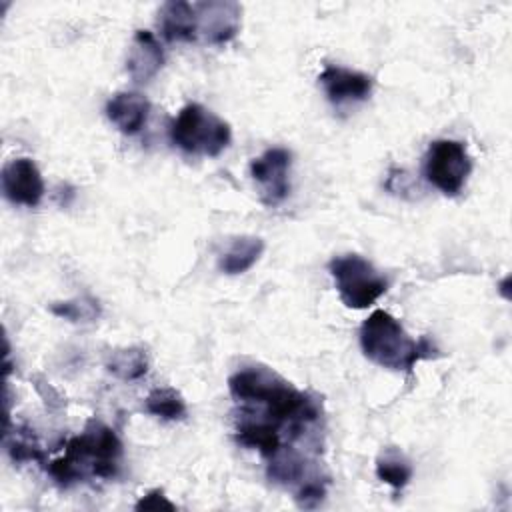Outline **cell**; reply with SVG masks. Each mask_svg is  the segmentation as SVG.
I'll return each instance as SVG.
<instances>
[{"label":"cell","instance_id":"1","mask_svg":"<svg viewBox=\"0 0 512 512\" xmlns=\"http://www.w3.org/2000/svg\"><path fill=\"white\" fill-rule=\"evenodd\" d=\"M228 390L232 398L242 404L240 412L274 424L280 434L286 432L290 442L304 438L322 418V402L318 396L294 388L278 372L262 364L236 370L228 378Z\"/></svg>","mask_w":512,"mask_h":512},{"label":"cell","instance_id":"2","mask_svg":"<svg viewBox=\"0 0 512 512\" xmlns=\"http://www.w3.org/2000/svg\"><path fill=\"white\" fill-rule=\"evenodd\" d=\"M122 442L116 432L100 420H90L86 428L66 442L64 454L48 464V474L70 486L88 476L112 478L118 474Z\"/></svg>","mask_w":512,"mask_h":512},{"label":"cell","instance_id":"3","mask_svg":"<svg viewBox=\"0 0 512 512\" xmlns=\"http://www.w3.org/2000/svg\"><path fill=\"white\" fill-rule=\"evenodd\" d=\"M360 346L368 360L388 370L412 372L416 362L434 358L436 346L426 338H410L386 310H374L360 326Z\"/></svg>","mask_w":512,"mask_h":512},{"label":"cell","instance_id":"4","mask_svg":"<svg viewBox=\"0 0 512 512\" xmlns=\"http://www.w3.org/2000/svg\"><path fill=\"white\" fill-rule=\"evenodd\" d=\"M230 138V124L198 102L186 104L170 124L172 144L186 154L218 156Z\"/></svg>","mask_w":512,"mask_h":512},{"label":"cell","instance_id":"5","mask_svg":"<svg viewBox=\"0 0 512 512\" xmlns=\"http://www.w3.org/2000/svg\"><path fill=\"white\" fill-rule=\"evenodd\" d=\"M328 270L342 304L348 308H368L388 290V280L360 254L334 256L328 262Z\"/></svg>","mask_w":512,"mask_h":512},{"label":"cell","instance_id":"6","mask_svg":"<svg viewBox=\"0 0 512 512\" xmlns=\"http://www.w3.org/2000/svg\"><path fill=\"white\" fill-rule=\"evenodd\" d=\"M470 170L472 160L464 142L452 138H438L430 142L424 158V176L442 194H460Z\"/></svg>","mask_w":512,"mask_h":512},{"label":"cell","instance_id":"7","mask_svg":"<svg viewBox=\"0 0 512 512\" xmlns=\"http://www.w3.org/2000/svg\"><path fill=\"white\" fill-rule=\"evenodd\" d=\"M292 154L286 148H268L264 154L250 162V176L258 186L260 200L266 206H278L290 192Z\"/></svg>","mask_w":512,"mask_h":512},{"label":"cell","instance_id":"8","mask_svg":"<svg viewBox=\"0 0 512 512\" xmlns=\"http://www.w3.org/2000/svg\"><path fill=\"white\" fill-rule=\"evenodd\" d=\"M198 18V40L206 44H226L240 30L242 6L230 0L194 2Z\"/></svg>","mask_w":512,"mask_h":512},{"label":"cell","instance_id":"9","mask_svg":"<svg viewBox=\"0 0 512 512\" xmlns=\"http://www.w3.org/2000/svg\"><path fill=\"white\" fill-rule=\"evenodd\" d=\"M0 182L6 200L12 204L32 208L38 206L44 196L42 174L30 158H14L6 162L0 174Z\"/></svg>","mask_w":512,"mask_h":512},{"label":"cell","instance_id":"10","mask_svg":"<svg viewBox=\"0 0 512 512\" xmlns=\"http://www.w3.org/2000/svg\"><path fill=\"white\" fill-rule=\"evenodd\" d=\"M318 82H320L326 98L334 106L362 102L370 96L372 86H374L372 76L352 70V68H344V66H326L320 72Z\"/></svg>","mask_w":512,"mask_h":512},{"label":"cell","instance_id":"11","mask_svg":"<svg viewBox=\"0 0 512 512\" xmlns=\"http://www.w3.org/2000/svg\"><path fill=\"white\" fill-rule=\"evenodd\" d=\"M164 66V50L150 30H136L128 58L126 72L138 84L152 80Z\"/></svg>","mask_w":512,"mask_h":512},{"label":"cell","instance_id":"12","mask_svg":"<svg viewBox=\"0 0 512 512\" xmlns=\"http://www.w3.org/2000/svg\"><path fill=\"white\" fill-rule=\"evenodd\" d=\"M158 28L166 42H198V18L194 2H164L158 10Z\"/></svg>","mask_w":512,"mask_h":512},{"label":"cell","instance_id":"13","mask_svg":"<svg viewBox=\"0 0 512 512\" xmlns=\"http://www.w3.org/2000/svg\"><path fill=\"white\" fill-rule=\"evenodd\" d=\"M148 114H150V102L140 92H116L106 102L108 120L122 134H128V136L144 128Z\"/></svg>","mask_w":512,"mask_h":512},{"label":"cell","instance_id":"14","mask_svg":"<svg viewBox=\"0 0 512 512\" xmlns=\"http://www.w3.org/2000/svg\"><path fill=\"white\" fill-rule=\"evenodd\" d=\"M264 252V240L258 236H236L218 258V268L228 274H244Z\"/></svg>","mask_w":512,"mask_h":512},{"label":"cell","instance_id":"15","mask_svg":"<svg viewBox=\"0 0 512 512\" xmlns=\"http://www.w3.org/2000/svg\"><path fill=\"white\" fill-rule=\"evenodd\" d=\"M106 370L120 380H138L148 372V354L142 346H126L110 352Z\"/></svg>","mask_w":512,"mask_h":512},{"label":"cell","instance_id":"16","mask_svg":"<svg viewBox=\"0 0 512 512\" xmlns=\"http://www.w3.org/2000/svg\"><path fill=\"white\" fill-rule=\"evenodd\" d=\"M376 476L394 490H400L412 478V464L398 448L388 446L376 458Z\"/></svg>","mask_w":512,"mask_h":512},{"label":"cell","instance_id":"17","mask_svg":"<svg viewBox=\"0 0 512 512\" xmlns=\"http://www.w3.org/2000/svg\"><path fill=\"white\" fill-rule=\"evenodd\" d=\"M144 410L162 420H180L186 416V402L178 390L162 386L146 396Z\"/></svg>","mask_w":512,"mask_h":512},{"label":"cell","instance_id":"18","mask_svg":"<svg viewBox=\"0 0 512 512\" xmlns=\"http://www.w3.org/2000/svg\"><path fill=\"white\" fill-rule=\"evenodd\" d=\"M6 448L12 460L16 462H44L42 448L34 436V430L28 428H16L14 432L6 430Z\"/></svg>","mask_w":512,"mask_h":512},{"label":"cell","instance_id":"19","mask_svg":"<svg viewBox=\"0 0 512 512\" xmlns=\"http://www.w3.org/2000/svg\"><path fill=\"white\" fill-rule=\"evenodd\" d=\"M50 312L68 322H92L100 316V306L98 300L82 296L66 302H54L50 304Z\"/></svg>","mask_w":512,"mask_h":512},{"label":"cell","instance_id":"20","mask_svg":"<svg viewBox=\"0 0 512 512\" xmlns=\"http://www.w3.org/2000/svg\"><path fill=\"white\" fill-rule=\"evenodd\" d=\"M134 510L142 512V510H176V506L168 500V496H164V492L160 488H154L150 490L148 494H144L136 504H134Z\"/></svg>","mask_w":512,"mask_h":512},{"label":"cell","instance_id":"21","mask_svg":"<svg viewBox=\"0 0 512 512\" xmlns=\"http://www.w3.org/2000/svg\"><path fill=\"white\" fill-rule=\"evenodd\" d=\"M508 282H510V278H508V276L500 282V292H502V296H504V298H510V296H508Z\"/></svg>","mask_w":512,"mask_h":512}]
</instances>
